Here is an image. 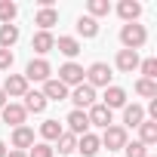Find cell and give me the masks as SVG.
I'll list each match as a JSON object with an SVG mask.
<instances>
[{
    "label": "cell",
    "mask_w": 157,
    "mask_h": 157,
    "mask_svg": "<svg viewBox=\"0 0 157 157\" xmlns=\"http://www.w3.org/2000/svg\"><path fill=\"white\" fill-rule=\"evenodd\" d=\"M120 43H123V49L139 52V49L148 43V31H145V25H139V22L123 25V28H120Z\"/></svg>",
    "instance_id": "1"
},
{
    "label": "cell",
    "mask_w": 157,
    "mask_h": 157,
    "mask_svg": "<svg viewBox=\"0 0 157 157\" xmlns=\"http://www.w3.org/2000/svg\"><path fill=\"white\" fill-rule=\"evenodd\" d=\"M111 77H114V74H111V68H108L105 62H93V65L83 71V83L93 86V90H96V86L108 90V86H111Z\"/></svg>",
    "instance_id": "2"
},
{
    "label": "cell",
    "mask_w": 157,
    "mask_h": 157,
    "mask_svg": "<svg viewBox=\"0 0 157 157\" xmlns=\"http://www.w3.org/2000/svg\"><path fill=\"white\" fill-rule=\"evenodd\" d=\"M99 142H102V148H108V154H111V151H123V145L129 142V136H126L123 126H114V123H111V126L99 136Z\"/></svg>",
    "instance_id": "3"
},
{
    "label": "cell",
    "mask_w": 157,
    "mask_h": 157,
    "mask_svg": "<svg viewBox=\"0 0 157 157\" xmlns=\"http://www.w3.org/2000/svg\"><path fill=\"white\" fill-rule=\"evenodd\" d=\"M49 74H52V65H49L46 59H31L28 68H25V80H28V83H31V80L46 83V80H49Z\"/></svg>",
    "instance_id": "4"
},
{
    "label": "cell",
    "mask_w": 157,
    "mask_h": 157,
    "mask_svg": "<svg viewBox=\"0 0 157 157\" xmlns=\"http://www.w3.org/2000/svg\"><path fill=\"white\" fill-rule=\"evenodd\" d=\"M59 83H65V86H80L83 83V65H77V62H65L62 68H59V77H56Z\"/></svg>",
    "instance_id": "5"
},
{
    "label": "cell",
    "mask_w": 157,
    "mask_h": 157,
    "mask_svg": "<svg viewBox=\"0 0 157 157\" xmlns=\"http://www.w3.org/2000/svg\"><path fill=\"white\" fill-rule=\"evenodd\" d=\"M68 99L74 102V108H77V111H86V108H93V105H96V90H93V86H86V83H80V86H74V93H68Z\"/></svg>",
    "instance_id": "6"
},
{
    "label": "cell",
    "mask_w": 157,
    "mask_h": 157,
    "mask_svg": "<svg viewBox=\"0 0 157 157\" xmlns=\"http://www.w3.org/2000/svg\"><path fill=\"white\" fill-rule=\"evenodd\" d=\"M0 117H3V123L6 126H25V120H28V111L19 105V102H6L3 105V111H0Z\"/></svg>",
    "instance_id": "7"
},
{
    "label": "cell",
    "mask_w": 157,
    "mask_h": 157,
    "mask_svg": "<svg viewBox=\"0 0 157 157\" xmlns=\"http://www.w3.org/2000/svg\"><path fill=\"white\" fill-rule=\"evenodd\" d=\"M86 117H90V126H99V129H108L114 123V111H108L102 102H96L93 108H86Z\"/></svg>",
    "instance_id": "8"
},
{
    "label": "cell",
    "mask_w": 157,
    "mask_h": 157,
    "mask_svg": "<svg viewBox=\"0 0 157 157\" xmlns=\"http://www.w3.org/2000/svg\"><path fill=\"white\" fill-rule=\"evenodd\" d=\"M65 123H68V132L77 136V139L90 132V117H86V111H77V108H74V111L65 117Z\"/></svg>",
    "instance_id": "9"
},
{
    "label": "cell",
    "mask_w": 157,
    "mask_h": 157,
    "mask_svg": "<svg viewBox=\"0 0 157 157\" xmlns=\"http://www.w3.org/2000/svg\"><path fill=\"white\" fill-rule=\"evenodd\" d=\"M3 93L6 99H22L28 93V80H25V74H6V80H3Z\"/></svg>",
    "instance_id": "10"
},
{
    "label": "cell",
    "mask_w": 157,
    "mask_h": 157,
    "mask_svg": "<svg viewBox=\"0 0 157 157\" xmlns=\"http://www.w3.org/2000/svg\"><path fill=\"white\" fill-rule=\"evenodd\" d=\"M139 52H132V49H117V56H114V65H117V71H123V74H132V71H139Z\"/></svg>",
    "instance_id": "11"
},
{
    "label": "cell",
    "mask_w": 157,
    "mask_h": 157,
    "mask_svg": "<svg viewBox=\"0 0 157 157\" xmlns=\"http://www.w3.org/2000/svg\"><path fill=\"white\" fill-rule=\"evenodd\" d=\"M31 49L43 59L46 52H52L56 49V37H52V31H37L34 37H31Z\"/></svg>",
    "instance_id": "12"
},
{
    "label": "cell",
    "mask_w": 157,
    "mask_h": 157,
    "mask_svg": "<svg viewBox=\"0 0 157 157\" xmlns=\"http://www.w3.org/2000/svg\"><path fill=\"white\" fill-rule=\"evenodd\" d=\"M102 105H105L108 111H114V108H123V105H126V90L111 83V86L105 90V96H102Z\"/></svg>",
    "instance_id": "13"
},
{
    "label": "cell",
    "mask_w": 157,
    "mask_h": 157,
    "mask_svg": "<svg viewBox=\"0 0 157 157\" xmlns=\"http://www.w3.org/2000/svg\"><path fill=\"white\" fill-rule=\"evenodd\" d=\"M142 120H145V108L136 105V102H132V105L126 102V105H123V129H139Z\"/></svg>",
    "instance_id": "14"
},
{
    "label": "cell",
    "mask_w": 157,
    "mask_h": 157,
    "mask_svg": "<svg viewBox=\"0 0 157 157\" xmlns=\"http://www.w3.org/2000/svg\"><path fill=\"white\" fill-rule=\"evenodd\" d=\"M77 151H80V157H96V154L102 151V142H99V136H96V132H86V136H80V139H77Z\"/></svg>",
    "instance_id": "15"
},
{
    "label": "cell",
    "mask_w": 157,
    "mask_h": 157,
    "mask_svg": "<svg viewBox=\"0 0 157 157\" xmlns=\"http://www.w3.org/2000/svg\"><path fill=\"white\" fill-rule=\"evenodd\" d=\"M22 99H25V102H22V108H25L28 114H43V111H46V105H49V102L43 99V93H34V90H28Z\"/></svg>",
    "instance_id": "16"
},
{
    "label": "cell",
    "mask_w": 157,
    "mask_h": 157,
    "mask_svg": "<svg viewBox=\"0 0 157 157\" xmlns=\"http://www.w3.org/2000/svg\"><path fill=\"white\" fill-rule=\"evenodd\" d=\"M117 16L129 25V22H139V16H142V3L139 0H120L117 3Z\"/></svg>",
    "instance_id": "17"
},
{
    "label": "cell",
    "mask_w": 157,
    "mask_h": 157,
    "mask_svg": "<svg viewBox=\"0 0 157 157\" xmlns=\"http://www.w3.org/2000/svg\"><path fill=\"white\" fill-rule=\"evenodd\" d=\"M43 99L46 102H62V99H68V86L59 83L56 77H49V80L43 83Z\"/></svg>",
    "instance_id": "18"
},
{
    "label": "cell",
    "mask_w": 157,
    "mask_h": 157,
    "mask_svg": "<svg viewBox=\"0 0 157 157\" xmlns=\"http://www.w3.org/2000/svg\"><path fill=\"white\" fill-rule=\"evenodd\" d=\"M34 25H37L40 31H49L52 25H59V10H56V6H43V10H37Z\"/></svg>",
    "instance_id": "19"
},
{
    "label": "cell",
    "mask_w": 157,
    "mask_h": 157,
    "mask_svg": "<svg viewBox=\"0 0 157 157\" xmlns=\"http://www.w3.org/2000/svg\"><path fill=\"white\" fill-rule=\"evenodd\" d=\"M34 145V129L31 126H16L13 129V151H25Z\"/></svg>",
    "instance_id": "20"
},
{
    "label": "cell",
    "mask_w": 157,
    "mask_h": 157,
    "mask_svg": "<svg viewBox=\"0 0 157 157\" xmlns=\"http://www.w3.org/2000/svg\"><path fill=\"white\" fill-rule=\"evenodd\" d=\"M56 49H59L68 62H74V56L80 52V40H77V37H68V34H62V37L56 40Z\"/></svg>",
    "instance_id": "21"
},
{
    "label": "cell",
    "mask_w": 157,
    "mask_h": 157,
    "mask_svg": "<svg viewBox=\"0 0 157 157\" xmlns=\"http://www.w3.org/2000/svg\"><path fill=\"white\" fill-rule=\"evenodd\" d=\"M139 142H142L145 148H148V145H157V123H154V120L145 117V120L139 123Z\"/></svg>",
    "instance_id": "22"
},
{
    "label": "cell",
    "mask_w": 157,
    "mask_h": 157,
    "mask_svg": "<svg viewBox=\"0 0 157 157\" xmlns=\"http://www.w3.org/2000/svg\"><path fill=\"white\" fill-rule=\"evenodd\" d=\"M99 34V22L90 19V16H80L77 19V37H83V40H93Z\"/></svg>",
    "instance_id": "23"
},
{
    "label": "cell",
    "mask_w": 157,
    "mask_h": 157,
    "mask_svg": "<svg viewBox=\"0 0 157 157\" xmlns=\"http://www.w3.org/2000/svg\"><path fill=\"white\" fill-rule=\"evenodd\" d=\"M19 43V25H0V49H13Z\"/></svg>",
    "instance_id": "24"
},
{
    "label": "cell",
    "mask_w": 157,
    "mask_h": 157,
    "mask_svg": "<svg viewBox=\"0 0 157 157\" xmlns=\"http://www.w3.org/2000/svg\"><path fill=\"white\" fill-rule=\"evenodd\" d=\"M62 132H65V129H62V123H59V120H52V117L40 123V136H43V142H46V145H49V142H56Z\"/></svg>",
    "instance_id": "25"
},
{
    "label": "cell",
    "mask_w": 157,
    "mask_h": 157,
    "mask_svg": "<svg viewBox=\"0 0 157 157\" xmlns=\"http://www.w3.org/2000/svg\"><path fill=\"white\" fill-rule=\"evenodd\" d=\"M52 151H59V154H74V151H77V136L62 132V136L56 139V148H52Z\"/></svg>",
    "instance_id": "26"
},
{
    "label": "cell",
    "mask_w": 157,
    "mask_h": 157,
    "mask_svg": "<svg viewBox=\"0 0 157 157\" xmlns=\"http://www.w3.org/2000/svg\"><path fill=\"white\" fill-rule=\"evenodd\" d=\"M16 16H19V6L13 0H0V25H13Z\"/></svg>",
    "instance_id": "27"
},
{
    "label": "cell",
    "mask_w": 157,
    "mask_h": 157,
    "mask_svg": "<svg viewBox=\"0 0 157 157\" xmlns=\"http://www.w3.org/2000/svg\"><path fill=\"white\" fill-rule=\"evenodd\" d=\"M136 93L142 99H157V80H145V77H139V80H136Z\"/></svg>",
    "instance_id": "28"
},
{
    "label": "cell",
    "mask_w": 157,
    "mask_h": 157,
    "mask_svg": "<svg viewBox=\"0 0 157 157\" xmlns=\"http://www.w3.org/2000/svg\"><path fill=\"white\" fill-rule=\"evenodd\" d=\"M86 10H90V19H102V16H108L111 13V3H108V0H90V3H86Z\"/></svg>",
    "instance_id": "29"
},
{
    "label": "cell",
    "mask_w": 157,
    "mask_h": 157,
    "mask_svg": "<svg viewBox=\"0 0 157 157\" xmlns=\"http://www.w3.org/2000/svg\"><path fill=\"white\" fill-rule=\"evenodd\" d=\"M25 154H28V157H52L56 151H52V145H46V142H34Z\"/></svg>",
    "instance_id": "30"
},
{
    "label": "cell",
    "mask_w": 157,
    "mask_h": 157,
    "mask_svg": "<svg viewBox=\"0 0 157 157\" xmlns=\"http://www.w3.org/2000/svg\"><path fill=\"white\" fill-rule=\"evenodd\" d=\"M139 71H142L145 80H157V59H145V62H139Z\"/></svg>",
    "instance_id": "31"
},
{
    "label": "cell",
    "mask_w": 157,
    "mask_h": 157,
    "mask_svg": "<svg viewBox=\"0 0 157 157\" xmlns=\"http://www.w3.org/2000/svg\"><path fill=\"white\" fill-rule=\"evenodd\" d=\"M123 151H126V157H148V148L142 142H126Z\"/></svg>",
    "instance_id": "32"
},
{
    "label": "cell",
    "mask_w": 157,
    "mask_h": 157,
    "mask_svg": "<svg viewBox=\"0 0 157 157\" xmlns=\"http://www.w3.org/2000/svg\"><path fill=\"white\" fill-rule=\"evenodd\" d=\"M13 62H16L13 49H0V71H10V68H13Z\"/></svg>",
    "instance_id": "33"
},
{
    "label": "cell",
    "mask_w": 157,
    "mask_h": 157,
    "mask_svg": "<svg viewBox=\"0 0 157 157\" xmlns=\"http://www.w3.org/2000/svg\"><path fill=\"white\" fill-rule=\"evenodd\" d=\"M6 157H28L25 151H6Z\"/></svg>",
    "instance_id": "34"
},
{
    "label": "cell",
    "mask_w": 157,
    "mask_h": 157,
    "mask_svg": "<svg viewBox=\"0 0 157 157\" xmlns=\"http://www.w3.org/2000/svg\"><path fill=\"white\" fill-rule=\"evenodd\" d=\"M3 105H6V93L0 90V111H3Z\"/></svg>",
    "instance_id": "35"
},
{
    "label": "cell",
    "mask_w": 157,
    "mask_h": 157,
    "mask_svg": "<svg viewBox=\"0 0 157 157\" xmlns=\"http://www.w3.org/2000/svg\"><path fill=\"white\" fill-rule=\"evenodd\" d=\"M0 157H6V142H0Z\"/></svg>",
    "instance_id": "36"
},
{
    "label": "cell",
    "mask_w": 157,
    "mask_h": 157,
    "mask_svg": "<svg viewBox=\"0 0 157 157\" xmlns=\"http://www.w3.org/2000/svg\"><path fill=\"white\" fill-rule=\"evenodd\" d=\"M148 157H151V154H148Z\"/></svg>",
    "instance_id": "37"
},
{
    "label": "cell",
    "mask_w": 157,
    "mask_h": 157,
    "mask_svg": "<svg viewBox=\"0 0 157 157\" xmlns=\"http://www.w3.org/2000/svg\"><path fill=\"white\" fill-rule=\"evenodd\" d=\"M108 157H111V154H108Z\"/></svg>",
    "instance_id": "38"
}]
</instances>
